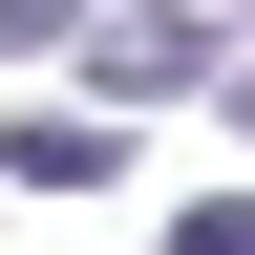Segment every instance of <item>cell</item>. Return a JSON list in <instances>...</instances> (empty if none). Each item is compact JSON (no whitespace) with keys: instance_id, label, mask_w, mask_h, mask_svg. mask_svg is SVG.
I'll use <instances>...</instances> for the list:
<instances>
[{"instance_id":"obj_1","label":"cell","mask_w":255,"mask_h":255,"mask_svg":"<svg viewBox=\"0 0 255 255\" xmlns=\"http://www.w3.org/2000/svg\"><path fill=\"white\" fill-rule=\"evenodd\" d=\"M64 21H85V0H0V43H64Z\"/></svg>"}]
</instances>
